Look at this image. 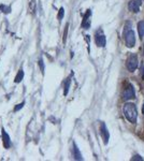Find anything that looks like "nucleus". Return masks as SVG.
Returning <instances> with one entry per match:
<instances>
[{
  "label": "nucleus",
  "instance_id": "1",
  "mask_svg": "<svg viewBox=\"0 0 144 161\" xmlns=\"http://www.w3.org/2000/svg\"><path fill=\"white\" fill-rule=\"evenodd\" d=\"M124 39H125V44L127 47H133L135 44V36L133 30L131 29V23L127 22L124 27V32H123Z\"/></svg>",
  "mask_w": 144,
  "mask_h": 161
},
{
  "label": "nucleus",
  "instance_id": "2",
  "mask_svg": "<svg viewBox=\"0 0 144 161\" xmlns=\"http://www.w3.org/2000/svg\"><path fill=\"white\" fill-rule=\"evenodd\" d=\"M124 115L128 119V122L131 124H135L138 118V111L133 103H126L123 108Z\"/></svg>",
  "mask_w": 144,
  "mask_h": 161
},
{
  "label": "nucleus",
  "instance_id": "3",
  "mask_svg": "<svg viewBox=\"0 0 144 161\" xmlns=\"http://www.w3.org/2000/svg\"><path fill=\"white\" fill-rule=\"evenodd\" d=\"M1 140H2V145H3V148L5 149H10L12 146V141L11 138H10L9 133L5 131V129L1 128Z\"/></svg>",
  "mask_w": 144,
  "mask_h": 161
},
{
  "label": "nucleus",
  "instance_id": "4",
  "mask_svg": "<svg viewBox=\"0 0 144 161\" xmlns=\"http://www.w3.org/2000/svg\"><path fill=\"white\" fill-rule=\"evenodd\" d=\"M138 57L135 54H132V55H130L129 57H128L127 59V69L128 71L130 72H133L135 71V69L138 68Z\"/></svg>",
  "mask_w": 144,
  "mask_h": 161
},
{
  "label": "nucleus",
  "instance_id": "5",
  "mask_svg": "<svg viewBox=\"0 0 144 161\" xmlns=\"http://www.w3.org/2000/svg\"><path fill=\"white\" fill-rule=\"evenodd\" d=\"M135 96V89H133V86L130 85V84H128L127 87L125 88V90L123 92V100L124 101H128V100L133 99Z\"/></svg>",
  "mask_w": 144,
  "mask_h": 161
},
{
  "label": "nucleus",
  "instance_id": "6",
  "mask_svg": "<svg viewBox=\"0 0 144 161\" xmlns=\"http://www.w3.org/2000/svg\"><path fill=\"white\" fill-rule=\"evenodd\" d=\"M95 41H96L97 46H99V47H105V44H107V38H105V36L103 35V32L101 31V30L97 31Z\"/></svg>",
  "mask_w": 144,
  "mask_h": 161
},
{
  "label": "nucleus",
  "instance_id": "7",
  "mask_svg": "<svg viewBox=\"0 0 144 161\" xmlns=\"http://www.w3.org/2000/svg\"><path fill=\"white\" fill-rule=\"evenodd\" d=\"M140 5H141L140 0H131L128 3V9H129V11L133 12V13H138L140 11Z\"/></svg>",
  "mask_w": 144,
  "mask_h": 161
},
{
  "label": "nucleus",
  "instance_id": "8",
  "mask_svg": "<svg viewBox=\"0 0 144 161\" xmlns=\"http://www.w3.org/2000/svg\"><path fill=\"white\" fill-rule=\"evenodd\" d=\"M100 133H101V136H102L105 144H108L110 134H109V131H108V128H107V126H105V122H101V126H100Z\"/></svg>",
  "mask_w": 144,
  "mask_h": 161
},
{
  "label": "nucleus",
  "instance_id": "9",
  "mask_svg": "<svg viewBox=\"0 0 144 161\" xmlns=\"http://www.w3.org/2000/svg\"><path fill=\"white\" fill-rule=\"evenodd\" d=\"M91 10H87V12H86V14L84 15V19H83V22H82V27L84 28V29H88L89 27H91V19H89V17H91Z\"/></svg>",
  "mask_w": 144,
  "mask_h": 161
},
{
  "label": "nucleus",
  "instance_id": "10",
  "mask_svg": "<svg viewBox=\"0 0 144 161\" xmlns=\"http://www.w3.org/2000/svg\"><path fill=\"white\" fill-rule=\"evenodd\" d=\"M72 155L74 157L75 160H83V157L81 155V152H80L77 145L75 144V142H73V148H72Z\"/></svg>",
  "mask_w": 144,
  "mask_h": 161
},
{
  "label": "nucleus",
  "instance_id": "11",
  "mask_svg": "<svg viewBox=\"0 0 144 161\" xmlns=\"http://www.w3.org/2000/svg\"><path fill=\"white\" fill-rule=\"evenodd\" d=\"M24 76H25V72H24V69L23 68H19V70L17 71L16 75H15V77H14V83L15 84H19L21 83L22 80H24Z\"/></svg>",
  "mask_w": 144,
  "mask_h": 161
},
{
  "label": "nucleus",
  "instance_id": "12",
  "mask_svg": "<svg viewBox=\"0 0 144 161\" xmlns=\"http://www.w3.org/2000/svg\"><path fill=\"white\" fill-rule=\"evenodd\" d=\"M70 84H71V77H68L67 80H66L65 84H63V96H67L68 92H69V89H70Z\"/></svg>",
  "mask_w": 144,
  "mask_h": 161
},
{
  "label": "nucleus",
  "instance_id": "13",
  "mask_svg": "<svg viewBox=\"0 0 144 161\" xmlns=\"http://www.w3.org/2000/svg\"><path fill=\"white\" fill-rule=\"evenodd\" d=\"M138 32H139L140 38L144 37V22L143 21L138 23Z\"/></svg>",
  "mask_w": 144,
  "mask_h": 161
},
{
  "label": "nucleus",
  "instance_id": "14",
  "mask_svg": "<svg viewBox=\"0 0 144 161\" xmlns=\"http://www.w3.org/2000/svg\"><path fill=\"white\" fill-rule=\"evenodd\" d=\"M0 12L3 14H9V13H11V8H10L9 5H0Z\"/></svg>",
  "mask_w": 144,
  "mask_h": 161
},
{
  "label": "nucleus",
  "instance_id": "15",
  "mask_svg": "<svg viewBox=\"0 0 144 161\" xmlns=\"http://www.w3.org/2000/svg\"><path fill=\"white\" fill-rule=\"evenodd\" d=\"M25 103H26V102H25V101H23V102H21V103L16 104V105L14 106V108H13V113H16V112H19V111H21L22 108H24Z\"/></svg>",
  "mask_w": 144,
  "mask_h": 161
},
{
  "label": "nucleus",
  "instance_id": "16",
  "mask_svg": "<svg viewBox=\"0 0 144 161\" xmlns=\"http://www.w3.org/2000/svg\"><path fill=\"white\" fill-rule=\"evenodd\" d=\"M68 29H69V23H67V24H66V26H65V31H63V43H66V41H67Z\"/></svg>",
  "mask_w": 144,
  "mask_h": 161
},
{
  "label": "nucleus",
  "instance_id": "17",
  "mask_svg": "<svg viewBox=\"0 0 144 161\" xmlns=\"http://www.w3.org/2000/svg\"><path fill=\"white\" fill-rule=\"evenodd\" d=\"M63 15H65V9L61 7L58 11V14H57V19H58V21H61V19H63Z\"/></svg>",
  "mask_w": 144,
  "mask_h": 161
},
{
  "label": "nucleus",
  "instance_id": "18",
  "mask_svg": "<svg viewBox=\"0 0 144 161\" xmlns=\"http://www.w3.org/2000/svg\"><path fill=\"white\" fill-rule=\"evenodd\" d=\"M38 64H39V67H40V70H41L42 74H44V61H43V59L42 58H40L39 61H38Z\"/></svg>",
  "mask_w": 144,
  "mask_h": 161
},
{
  "label": "nucleus",
  "instance_id": "19",
  "mask_svg": "<svg viewBox=\"0 0 144 161\" xmlns=\"http://www.w3.org/2000/svg\"><path fill=\"white\" fill-rule=\"evenodd\" d=\"M29 11L31 13H33V11H36V0H33L30 2V5H29Z\"/></svg>",
  "mask_w": 144,
  "mask_h": 161
},
{
  "label": "nucleus",
  "instance_id": "20",
  "mask_svg": "<svg viewBox=\"0 0 144 161\" xmlns=\"http://www.w3.org/2000/svg\"><path fill=\"white\" fill-rule=\"evenodd\" d=\"M131 160H132V161H135V160L142 161V160H143V158H142V157L140 156V155H135V157H132V159H131Z\"/></svg>",
  "mask_w": 144,
  "mask_h": 161
},
{
  "label": "nucleus",
  "instance_id": "21",
  "mask_svg": "<svg viewBox=\"0 0 144 161\" xmlns=\"http://www.w3.org/2000/svg\"><path fill=\"white\" fill-rule=\"evenodd\" d=\"M143 78H144V70H143Z\"/></svg>",
  "mask_w": 144,
  "mask_h": 161
},
{
  "label": "nucleus",
  "instance_id": "22",
  "mask_svg": "<svg viewBox=\"0 0 144 161\" xmlns=\"http://www.w3.org/2000/svg\"><path fill=\"white\" fill-rule=\"evenodd\" d=\"M143 113H144V106H143Z\"/></svg>",
  "mask_w": 144,
  "mask_h": 161
}]
</instances>
